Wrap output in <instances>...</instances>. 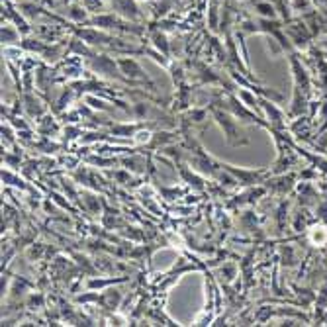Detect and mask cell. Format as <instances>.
Here are the masks:
<instances>
[{"label":"cell","mask_w":327,"mask_h":327,"mask_svg":"<svg viewBox=\"0 0 327 327\" xmlns=\"http://www.w3.org/2000/svg\"><path fill=\"white\" fill-rule=\"evenodd\" d=\"M290 63H292V71H294V78H296V85H298V87L302 85V87L306 89V87L310 85V78H308V73L304 71V67H302V65H300V63L296 61V57H290Z\"/></svg>","instance_id":"cell-1"},{"label":"cell","mask_w":327,"mask_h":327,"mask_svg":"<svg viewBox=\"0 0 327 327\" xmlns=\"http://www.w3.org/2000/svg\"><path fill=\"white\" fill-rule=\"evenodd\" d=\"M308 237L312 241L313 245H325L327 243V229L323 225H312L310 227V233Z\"/></svg>","instance_id":"cell-2"},{"label":"cell","mask_w":327,"mask_h":327,"mask_svg":"<svg viewBox=\"0 0 327 327\" xmlns=\"http://www.w3.org/2000/svg\"><path fill=\"white\" fill-rule=\"evenodd\" d=\"M116 8H121L119 12L124 16H130V18H137V8H135L134 0H116L114 2Z\"/></svg>","instance_id":"cell-3"},{"label":"cell","mask_w":327,"mask_h":327,"mask_svg":"<svg viewBox=\"0 0 327 327\" xmlns=\"http://www.w3.org/2000/svg\"><path fill=\"white\" fill-rule=\"evenodd\" d=\"M119 65H121V69H124L126 73L132 74V76H145V74H143V71L139 69V65H137L135 61H132V59H130V61H128V59H121V61H119Z\"/></svg>","instance_id":"cell-4"},{"label":"cell","mask_w":327,"mask_h":327,"mask_svg":"<svg viewBox=\"0 0 327 327\" xmlns=\"http://www.w3.org/2000/svg\"><path fill=\"white\" fill-rule=\"evenodd\" d=\"M257 10H259V14L263 16V18H268V20L276 16L274 6H272V4H268V2H259V4H257Z\"/></svg>","instance_id":"cell-5"},{"label":"cell","mask_w":327,"mask_h":327,"mask_svg":"<svg viewBox=\"0 0 327 327\" xmlns=\"http://www.w3.org/2000/svg\"><path fill=\"white\" fill-rule=\"evenodd\" d=\"M155 45H157L159 49L163 47V53H165V55H167V44H165V37H163V35H159V33L155 35Z\"/></svg>","instance_id":"cell-6"}]
</instances>
